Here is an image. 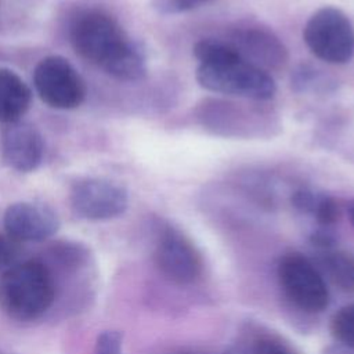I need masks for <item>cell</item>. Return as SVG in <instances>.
Segmentation results:
<instances>
[{"label":"cell","mask_w":354,"mask_h":354,"mask_svg":"<svg viewBox=\"0 0 354 354\" xmlns=\"http://www.w3.org/2000/svg\"><path fill=\"white\" fill-rule=\"evenodd\" d=\"M71 41L82 58L115 79L134 82L147 73L142 50L106 12L94 10L82 14L72 25Z\"/></svg>","instance_id":"1"},{"label":"cell","mask_w":354,"mask_h":354,"mask_svg":"<svg viewBox=\"0 0 354 354\" xmlns=\"http://www.w3.org/2000/svg\"><path fill=\"white\" fill-rule=\"evenodd\" d=\"M55 293L54 274L40 259L15 261L0 277V308L15 321L40 318L53 306Z\"/></svg>","instance_id":"2"},{"label":"cell","mask_w":354,"mask_h":354,"mask_svg":"<svg viewBox=\"0 0 354 354\" xmlns=\"http://www.w3.org/2000/svg\"><path fill=\"white\" fill-rule=\"evenodd\" d=\"M198 84L212 93L266 101L275 95L277 86L272 76L235 54L212 64H199L196 69Z\"/></svg>","instance_id":"3"},{"label":"cell","mask_w":354,"mask_h":354,"mask_svg":"<svg viewBox=\"0 0 354 354\" xmlns=\"http://www.w3.org/2000/svg\"><path fill=\"white\" fill-rule=\"evenodd\" d=\"M278 288L290 307L304 314L324 313L330 304L325 275L310 257L300 252L283 253L275 266Z\"/></svg>","instance_id":"4"},{"label":"cell","mask_w":354,"mask_h":354,"mask_svg":"<svg viewBox=\"0 0 354 354\" xmlns=\"http://www.w3.org/2000/svg\"><path fill=\"white\" fill-rule=\"evenodd\" d=\"M152 263L160 277L176 286H192L205 272V261L198 246L185 232L167 221L155 224Z\"/></svg>","instance_id":"5"},{"label":"cell","mask_w":354,"mask_h":354,"mask_svg":"<svg viewBox=\"0 0 354 354\" xmlns=\"http://www.w3.org/2000/svg\"><path fill=\"white\" fill-rule=\"evenodd\" d=\"M303 39L310 51L328 64H346L354 54V26L332 6L318 8L306 22Z\"/></svg>","instance_id":"6"},{"label":"cell","mask_w":354,"mask_h":354,"mask_svg":"<svg viewBox=\"0 0 354 354\" xmlns=\"http://www.w3.org/2000/svg\"><path fill=\"white\" fill-rule=\"evenodd\" d=\"M36 93L47 105L57 109H73L86 97V86L72 64L61 55H48L33 71Z\"/></svg>","instance_id":"7"},{"label":"cell","mask_w":354,"mask_h":354,"mask_svg":"<svg viewBox=\"0 0 354 354\" xmlns=\"http://www.w3.org/2000/svg\"><path fill=\"white\" fill-rule=\"evenodd\" d=\"M72 210L82 218L104 221L119 217L129 206L126 188L105 178H83L71 189Z\"/></svg>","instance_id":"8"},{"label":"cell","mask_w":354,"mask_h":354,"mask_svg":"<svg viewBox=\"0 0 354 354\" xmlns=\"http://www.w3.org/2000/svg\"><path fill=\"white\" fill-rule=\"evenodd\" d=\"M3 224L6 234L18 243L41 242L55 235L59 218L44 203L17 202L6 209Z\"/></svg>","instance_id":"9"},{"label":"cell","mask_w":354,"mask_h":354,"mask_svg":"<svg viewBox=\"0 0 354 354\" xmlns=\"http://www.w3.org/2000/svg\"><path fill=\"white\" fill-rule=\"evenodd\" d=\"M0 151L3 162L22 173L37 169L44 153V142L39 130L26 122L8 123L1 131Z\"/></svg>","instance_id":"10"},{"label":"cell","mask_w":354,"mask_h":354,"mask_svg":"<svg viewBox=\"0 0 354 354\" xmlns=\"http://www.w3.org/2000/svg\"><path fill=\"white\" fill-rule=\"evenodd\" d=\"M231 46L248 62L267 71L279 68L286 62V48L270 30L259 26L238 29L232 35ZM268 72V71H267Z\"/></svg>","instance_id":"11"},{"label":"cell","mask_w":354,"mask_h":354,"mask_svg":"<svg viewBox=\"0 0 354 354\" xmlns=\"http://www.w3.org/2000/svg\"><path fill=\"white\" fill-rule=\"evenodd\" d=\"M32 93L28 84L12 71L0 68V122L21 120L30 106Z\"/></svg>","instance_id":"12"},{"label":"cell","mask_w":354,"mask_h":354,"mask_svg":"<svg viewBox=\"0 0 354 354\" xmlns=\"http://www.w3.org/2000/svg\"><path fill=\"white\" fill-rule=\"evenodd\" d=\"M238 344L248 354H301L283 335L259 322H246L242 326Z\"/></svg>","instance_id":"13"},{"label":"cell","mask_w":354,"mask_h":354,"mask_svg":"<svg viewBox=\"0 0 354 354\" xmlns=\"http://www.w3.org/2000/svg\"><path fill=\"white\" fill-rule=\"evenodd\" d=\"M318 267L337 289L354 293V254L346 250L329 249L319 252Z\"/></svg>","instance_id":"14"},{"label":"cell","mask_w":354,"mask_h":354,"mask_svg":"<svg viewBox=\"0 0 354 354\" xmlns=\"http://www.w3.org/2000/svg\"><path fill=\"white\" fill-rule=\"evenodd\" d=\"M329 330L336 344L354 351V301L340 307L332 315Z\"/></svg>","instance_id":"15"},{"label":"cell","mask_w":354,"mask_h":354,"mask_svg":"<svg viewBox=\"0 0 354 354\" xmlns=\"http://www.w3.org/2000/svg\"><path fill=\"white\" fill-rule=\"evenodd\" d=\"M340 213L342 209L339 202L333 196L325 192H319L310 217L315 221L317 227L333 228L340 218Z\"/></svg>","instance_id":"16"},{"label":"cell","mask_w":354,"mask_h":354,"mask_svg":"<svg viewBox=\"0 0 354 354\" xmlns=\"http://www.w3.org/2000/svg\"><path fill=\"white\" fill-rule=\"evenodd\" d=\"M328 84V77L310 65H300L292 75V86L296 91L326 90Z\"/></svg>","instance_id":"17"},{"label":"cell","mask_w":354,"mask_h":354,"mask_svg":"<svg viewBox=\"0 0 354 354\" xmlns=\"http://www.w3.org/2000/svg\"><path fill=\"white\" fill-rule=\"evenodd\" d=\"M123 333L115 329L102 330L94 344V354H123Z\"/></svg>","instance_id":"18"},{"label":"cell","mask_w":354,"mask_h":354,"mask_svg":"<svg viewBox=\"0 0 354 354\" xmlns=\"http://www.w3.org/2000/svg\"><path fill=\"white\" fill-rule=\"evenodd\" d=\"M212 0H152V7L163 15L183 14L198 8Z\"/></svg>","instance_id":"19"},{"label":"cell","mask_w":354,"mask_h":354,"mask_svg":"<svg viewBox=\"0 0 354 354\" xmlns=\"http://www.w3.org/2000/svg\"><path fill=\"white\" fill-rule=\"evenodd\" d=\"M308 241L313 246H315L319 252L333 249L337 242V236L335 228H325V227H315L311 230L308 235Z\"/></svg>","instance_id":"20"},{"label":"cell","mask_w":354,"mask_h":354,"mask_svg":"<svg viewBox=\"0 0 354 354\" xmlns=\"http://www.w3.org/2000/svg\"><path fill=\"white\" fill-rule=\"evenodd\" d=\"M19 243L11 239L7 234H0V268H7L12 266L19 253Z\"/></svg>","instance_id":"21"},{"label":"cell","mask_w":354,"mask_h":354,"mask_svg":"<svg viewBox=\"0 0 354 354\" xmlns=\"http://www.w3.org/2000/svg\"><path fill=\"white\" fill-rule=\"evenodd\" d=\"M166 354H205L202 350L196 348V347H187V346H180V347H174L170 348Z\"/></svg>","instance_id":"22"},{"label":"cell","mask_w":354,"mask_h":354,"mask_svg":"<svg viewBox=\"0 0 354 354\" xmlns=\"http://www.w3.org/2000/svg\"><path fill=\"white\" fill-rule=\"evenodd\" d=\"M321 354H354V351H351L348 348H344L339 344H333V346L325 347Z\"/></svg>","instance_id":"23"},{"label":"cell","mask_w":354,"mask_h":354,"mask_svg":"<svg viewBox=\"0 0 354 354\" xmlns=\"http://www.w3.org/2000/svg\"><path fill=\"white\" fill-rule=\"evenodd\" d=\"M223 354H248V351L241 346V344H235V346H232L231 348H228L227 351H224Z\"/></svg>","instance_id":"24"},{"label":"cell","mask_w":354,"mask_h":354,"mask_svg":"<svg viewBox=\"0 0 354 354\" xmlns=\"http://www.w3.org/2000/svg\"><path fill=\"white\" fill-rule=\"evenodd\" d=\"M347 216H348V220H350L351 225L354 227V201H351L347 205Z\"/></svg>","instance_id":"25"}]
</instances>
